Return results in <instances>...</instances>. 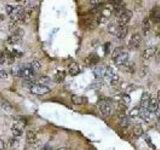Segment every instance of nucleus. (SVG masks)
<instances>
[{"label":"nucleus","mask_w":160,"mask_h":150,"mask_svg":"<svg viewBox=\"0 0 160 150\" xmlns=\"http://www.w3.org/2000/svg\"><path fill=\"white\" fill-rule=\"evenodd\" d=\"M97 107H98V109L101 114L105 117L110 116L114 109L113 103H112V101L109 98L100 99L98 101V103H97Z\"/></svg>","instance_id":"obj_3"},{"label":"nucleus","mask_w":160,"mask_h":150,"mask_svg":"<svg viewBox=\"0 0 160 150\" xmlns=\"http://www.w3.org/2000/svg\"><path fill=\"white\" fill-rule=\"evenodd\" d=\"M30 91L36 95H45L51 91V89L44 84H35L32 87H30Z\"/></svg>","instance_id":"obj_8"},{"label":"nucleus","mask_w":160,"mask_h":150,"mask_svg":"<svg viewBox=\"0 0 160 150\" xmlns=\"http://www.w3.org/2000/svg\"><path fill=\"white\" fill-rule=\"evenodd\" d=\"M158 109H159V102H158V100H157L156 97L151 96L150 101H149V104H148V110L151 113H153V112L155 113Z\"/></svg>","instance_id":"obj_17"},{"label":"nucleus","mask_w":160,"mask_h":150,"mask_svg":"<svg viewBox=\"0 0 160 150\" xmlns=\"http://www.w3.org/2000/svg\"><path fill=\"white\" fill-rule=\"evenodd\" d=\"M131 17H132V13H131V11H129V10H125V11L118 17L117 24L119 25L120 27H122V26H127L131 19Z\"/></svg>","instance_id":"obj_10"},{"label":"nucleus","mask_w":160,"mask_h":150,"mask_svg":"<svg viewBox=\"0 0 160 150\" xmlns=\"http://www.w3.org/2000/svg\"><path fill=\"white\" fill-rule=\"evenodd\" d=\"M127 33H128V26H122V27H120L119 26L115 37H117L118 39H124L125 37H126Z\"/></svg>","instance_id":"obj_22"},{"label":"nucleus","mask_w":160,"mask_h":150,"mask_svg":"<svg viewBox=\"0 0 160 150\" xmlns=\"http://www.w3.org/2000/svg\"><path fill=\"white\" fill-rule=\"evenodd\" d=\"M119 121H120V124H121V126H123V127H127V126L130 124L129 117L127 116L125 112H120Z\"/></svg>","instance_id":"obj_24"},{"label":"nucleus","mask_w":160,"mask_h":150,"mask_svg":"<svg viewBox=\"0 0 160 150\" xmlns=\"http://www.w3.org/2000/svg\"><path fill=\"white\" fill-rule=\"evenodd\" d=\"M12 53H13V55H14L15 58H19V57H21V56H22V53H21V52L18 51V50H16V49H13V50H12Z\"/></svg>","instance_id":"obj_34"},{"label":"nucleus","mask_w":160,"mask_h":150,"mask_svg":"<svg viewBox=\"0 0 160 150\" xmlns=\"http://www.w3.org/2000/svg\"><path fill=\"white\" fill-rule=\"evenodd\" d=\"M0 105H1L2 110H4L5 112H11L12 106L8 103V102L6 101V100H2L1 103H0Z\"/></svg>","instance_id":"obj_29"},{"label":"nucleus","mask_w":160,"mask_h":150,"mask_svg":"<svg viewBox=\"0 0 160 150\" xmlns=\"http://www.w3.org/2000/svg\"><path fill=\"white\" fill-rule=\"evenodd\" d=\"M149 19L155 23H160V6H155L151 10Z\"/></svg>","instance_id":"obj_13"},{"label":"nucleus","mask_w":160,"mask_h":150,"mask_svg":"<svg viewBox=\"0 0 160 150\" xmlns=\"http://www.w3.org/2000/svg\"><path fill=\"white\" fill-rule=\"evenodd\" d=\"M91 6L93 7L94 10H98L100 7H102L104 5L103 1H100V0H93V1H90Z\"/></svg>","instance_id":"obj_30"},{"label":"nucleus","mask_w":160,"mask_h":150,"mask_svg":"<svg viewBox=\"0 0 160 150\" xmlns=\"http://www.w3.org/2000/svg\"><path fill=\"white\" fill-rule=\"evenodd\" d=\"M130 117H137L139 116V107H134L129 113Z\"/></svg>","instance_id":"obj_31"},{"label":"nucleus","mask_w":160,"mask_h":150,"mask_svg":"<svg viewBox=\"0 0 160 150\" xmlns=\"http://www.w3.org/2000/svg\"><path fill=\"white\" fill-rule=\"evenodd\" d=\"M156 113V118H157V121L160 123V109H158L157 111L155 112Z\"/></svg>","instance_id":"obj_37"},{"label":"nucleus","mask_w":160,"mask_h":150,"mask_svg":"<svg viewBox=\"0 0 160 150\" xmlns=\"http://www.w3.org/2000/svg\"><path fill=\"white\" fill-rule=\"evenodd\" d=\"M5 20V15L2 14V13H0V23L2 22V21Z\"/></svg>","instance_id":"obj_38"},{"label":"nucleus","mask_w":160,"mask_h":150,"mask_svg":"<svg viewBox=\"0 0 160 150\" xmlns=\"http://www.w3.org/2000/svg\"><path fill=\"white\" fill-rule=\"evenodd\" d=\"M71 101H72V103L75 105H82V104L86 103V98L83 96L77 95V94H73L71 96Z\"/></svg>","instance_id":"obj_21"},{"label":"nucleus","mask_w":160,"mask_h":150,"mask_svg":"<svg viewBox=\"0 0 160 150\" xmlns=\"http://www.w3.org/2000/svg\"><path fill=\"white\" fill-rule=\"evenodd\" d=\"M118 28H119V25L117 24V23L115 22H112V23H109L108 25V28H107V30H108V32L110 34H112V35H116L117 31H118Z\"/></svg>","instance_id":"obj_28"},{"label":"nucleus","mask_w":160,"mask_h":150,"mask_svg":"<svg viewBox=\"0 0 160 150\" xmlns=\"http://www.w3.org/2000/svg\"><path fill=\"white\" fill-rule=\"evenodd\" d=\"M151 98V94L149 92H144L140 99V108H148V104Z\"/></svg>","instance_id":"obj_14"},{"label":"nucleus","mask_w":160,"mask_h":150,"mask_svg":"<svg viewBox=\"0 0 160 150\" xmlns=\"http://www.w3.org/2000/svg\"><path fill=\"white\" fill-rule=\"evenodd\" d=\"M25 140L28 144H35L37 142V134L32 130L26 131V137Z\"/></svg>","instance_id":"obj_15"},{"label":"nucleus","mask_w":160,"mask_h":150,"mask_svg":"<svg viewBox=\"0 0 160 150\" xmlns=\"http://www.w3.org/2000/svg\"><path fill=\"white\" fill-rule=\"evenodd\" d=\"M132 132L133 134H134V136H136V137H140L141 135H143V128L142 126H141L140 124H136L133 126L132 128Z\"/></svg>","instance_id":"obj_27"},{"label":"nucleus","mask_w":160,"mask_h":150,"mask_svg":"<svg viewBox=\"0 0 160 150\" xmlns=\"http://www.w3.org/2000/svg\"><path fill=\"white\" fill-rule=\"evenodd\" d=\"M141 43H142V37H141V35L139 33H135L132 34V36H131L129 41H128V47H129V49L135 50L138 49L141 46Z\"/></svg>","instance_id":"obj_7"},{"label":"nucleus","mask_w":160,"mask_h":150,"mask_svg":"<svg viewBox=\"0 0 160 150\" xmlns=\"http://www.w3.org/2000/svg\"><path fill=\"white\" fill-rule=\"evenodd\" d=\"M29 64H30L31 68H32V70L36 73V74L40 71L41 67H42V64H41V62L39 61V60H33V61L29 63Z\"/></svg>","instance_id":"obj_26"},{"label":"nucleus","mask_w":160,"mask_h":150,"mask_svg":"<svg viewBox=\"0 0 160 150\" xmlns=\"http://www.w3.org/2000/svg\"><path fill=\"white\" fill-rule=\"evenodd\" d=\"M25 121L23 119H15L11 125V132L14 137H21L24 133Z\"/></svg>","instance_id":"obj_4"},{"label":"nucleus","mask_w":160,"mask_h":150,"mask_svg":"<svg viewBox=\"0 0 160 150\" xmlns=\"http://www.w3.org/2000/svg\"><path fill=\"white\" fill-rule=\"evenodd\" d=\"M0 150H5V143L2 139H0Z\"/></svg>","instance_id":"obj_36"},{"label":"nucleus","mask_w":160,"mask_h":150,"mask_svg":"<svg viewBox=\"0 0 160 150\" xmlns=\"http://www.w3.org/2000/svg\"><path fill=\"white\" fill-rule=\"evenodd\" d=\"M80 71V66L76 62L70 63L69 66H68V73H69L70 76H76L77 74H79Z\"/></svg>","instance_id":"obj_16"},{"label":"nucleus","mask_w":160,"mask_h":150,"mask_svg":"<svg viewBox=\"0 0 160 150\" xmlns=\"http://www.w3.org/2000/svg\"><path fill=\"white\" fill-rule=\"evenodd\" d=\"M23 147V142L21 140V137H14L9 138L7 142V148L8 150H18L19 148Z\"/></svg>","instance_id":"obj_9"},{"label":"nucleus","mask_w":160,"mask_h":150,"mask_svg":"<svg viewBox=\"0 0 160 150\" xmlns=\"http://www.w3.org/2000/svg\"><path fill=\"white\" fill-rule=\"evenodd\" d=\"M139 117L142 118L145 122H149L151 120V112L148 108H140L139 107Z\"/></svg>","instance_id":"obj_18"},{"label":"nucleus","mask_w":160,"mask_h":150,"mask_svg":"<svg viewBox=\"0 0 160 150\" xmlns=\"http://www.w3.org/2000/svg\"><path fill=\"white\" fill-rule=\"evenodd\" d=\"M151 30V23H150V19L149 18H144L143 21H142V31L143 33L145 34V35H147V34L150 32Z\"/></svg>","instance_id":"obj_23"},{"label":"nucleus","mask_w":160,"mask_h":150,"mask_svg":"<svg viewBox=\"0 0 160 150\" xmlns=\"http://www.w3.org/2000/svg\"><path fill=\"white\" fill-rule=\"evenodd\" d=\"M112 60L115 63V65L119 67L126 66L128 64V60H129V54L125 50L124 47H117L112 52Z\"/></svg>","instance_id":"obj_2"},{"label":"nucleus","mask_w":160,"mask_h":150,"mask_svg":"<svg viewBox=\"0 0 160 150\" xmlns=\"http://www.w3.org/2000/svg\"><path fill=\"white\" fill-rule=\"evenodd\" d=\"M157 100H158V102L160 103V90L157 92Z\"/></svg>","instance_id":"obj_39"},{"label":"nucleus","mask_w":160,"mask_h":150,"mask_svg":"<svg viewBox=\"0 0 160 150\" xmlns=\"http://www.w3.org/2000/svg\"><path fill=\"white\" fill-rule=\"evenodd\" d=\"M146 142H147V144H148V145H150V146L152 147V148H153V149H155V145H154V144H153V143H152V142H151L150 138H146Z\"/></svg>","instance_id":"obj_35"},{"label":"nucleus","mask_w":160,"mask_h":150,"mask_svg":"<svg viewBox=\"0 0 160 150\" xmlns=\"http://www.w3.org/2000/svg\"><path fill=\"white\" fill-rule=\"evenodd\" d=\"M6 12L9 15L11 22H16L21 24L25 15V9L22 5H10L6 6Z\"/></svg>","instance_id":"obj_1"},{"label":"nucleus","mask_w":160,"mask_h":150,"mask_svg":"<svg viewBox=\"0 0 160 150\" xmlns=\"http://www.w3.org/2000/svg\"><path fill=\"white\" fill-rule=\"evenodd\" d=\"M57 150H68L66 147H60V148H58Z\"/></svg>","instance_id":"obj_40"},{"label":"nucleus","mask_w":160,"mask_h":150,"mask_svg":"<svg viewBox=\"0 0 160 150\" xmlns=\"http://www.w3.org/2000/svg\"><path fill=\"white\" fill-rule=\"evenodd\" d=\"M65 78H66V72L63 71V70L57 71V72L55 73V75H54V81L56 83L63 82V81L65 80Z\"/></svg>","instance_id":"obj_25"},{"label":"nucleus","mask_w":160,"mask_h":150,"mask_svg":"<svg viewBox=\"0 0 160 150\" xmlns=\"http://www.w3.org/2000/svg\"><path fill=\"white\" fill-rule=\"evenodd\" d=\"M104 78H105L106 80H108L111 85H116V84L119 82V76H118V74H116V72H115L113 68L110 66L106 67Z\"/></svg>","instance_id":"obj_5"},{"label":"nucleus","mask_w":160,"mask_h":150,"mask_svg":"<svg viewBox=\"0 0 160 150\" xmlns=\"http://www.w3.org/2000/svg\"><path fill=\"white\" fill-rule=\"evenodd\" d=\"M157 53V48L154 46L152 47H148V48H146L145 50L143 51L142 53V58L144 60H149L151 59L152 57H154Z\"/></svg>","instance_id":"obj_12"},{"label":"nucleus","mask_w":160,"mask_h":150,"mask_svg":"<svg viewBox=\"0 0 160 150\" xmlns=\"http://www.w3.org/2000/svg\"><path fill=\"white\" fill-rule=\"evenodd\" d=\"M24 35V32L21 28H18L16 31H14L13 33H11V35L8 36L7 38V44H10V45H13V44H16L18 42H20L22 40V37Z\"/></svg>","instance_id":"obj_6"},{"label":"nucleus","mask_w":160,"mask_h":150,"mask_svg":"<svg viewBox=\"0 0 160 150\" xmlns=\"http://www.w3.org/2000/svg\"><path fill=\"white\" fill-rule=\"evenodd\" d=\"M6 63V58H5L4 51H0V65H3Z\"/></svg>","instance_id":"obj_33"},{"label":"nucleus","mask_w":160,"mask_h":150,"mask_svg":"<svg viewBox=\"0 0 160 150\" xmlns=\"http://www.w3.org/2000/svg\"><path fill=\"white\" fill-rule=\"evenodd\" d=\"M118 102H119V104H122V105H124V106L127 107L131 102V98H130L129 94L121 93L119 96V98H118Z\"/></svg>","instance_id":"obj_20"},{"label":"nucleus","mask_w":160,"mask_h":150,"mask_svg":"<svg viewBox=\"0 0 160 150\" xmlns=\"http://www.w3.org/2000/svg\"><path fill=\"white\" fill-rule=\"evenodd\" d=\"M7 77H8V73L0 67V78H1V79H6Z\"/></svg>","instance_id":"obj_32"},{"label":"nucleus","mask_w":160,"mask_h":150,"mask_svg":"<svg viewBox=\"0 0 160 150\" xmlns=\"http://www.w3.org/2000/svg\"><path fill=\"white\" fill-rule=\"evenodd\" d=\"M93 74L95 75L96 79H101V78L104 77L105 75V71H106V67L104 65H95L93 67Z\"/></svg>","instance_id":"obj_11"},{"label":"nucleus","mask_w":160,"mask_h":150,"mask_svg":"<svg viewBox=\"0 0 160 150\" xmlns=\"http://www.w3.org/2000/svg\"><path fill=\"white\" fill-rule=\"evenodd\" d=\"M99 61V57L97 56V55L95 53H92L90 55H88L87 57L85 58L84 62L86 65H88V66H91V65H95L97 64Z\"/></svg>","instance_id":"obj_19"}]
</instances>
